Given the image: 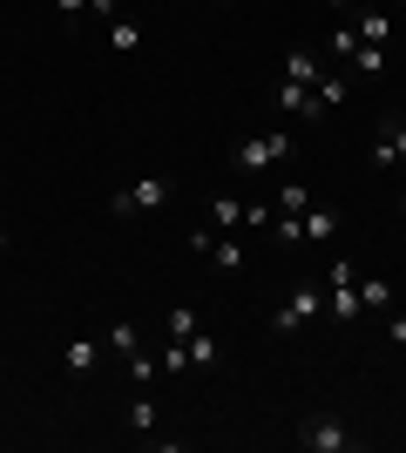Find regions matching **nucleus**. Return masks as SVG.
Returning <instances> with one entry per match:
<instances>
[{
    "label": "nucleus",
    "mask_w": 406,
    "mask_h": 453,
    "mask_svg": "<svg viewBox=\"0 0 406 453\" xmlns=\"http://www.w3.org/2000/svg\"><path fill=\"white\" fill-rule=\"evenodd\" d=\"M285 156H291V135H285V129H264V135H244V142L231 150V170L264 176L271 163H285Z\"/></svg>",
    "instance_id": "nucleus-1"
},
{
    "label": "nucleus",
    "mask_w": 406,
    "mask_h": 453,
    "mask_svg": "<svg viewBox=\"0 0 406 453\" xmlns=\"http://www.w3.org/2000/svg\"><path fill=\"white\" fill-rule=\"evenodd\" d=\"M311 319H326V291H318V284H298V291L271 311V332H278V339H291V332H305Z\"/></svg>",
    "instance_id": "nucleus-2"
},
{
    "label": "nucleus",
    "mask_w": 406,
    "mask_h": 453,
    "mask_svg": "<svg viewBox=\"0 0 406 453\" xmlns=\"http://www.w3.org/2000/svg\"><path fill=\"white\" fill-rule=\"evenodd\" d=\"M170 196H176L170 176H142V183L116 189V196H109V210H116V217H142V210H170Z\"/></svg>",
    "instance_id": "nucleus-3"
},
{
    "label": "nucleus",
    "mask_w": 406,
    "mask_h": 453,
    "mask_svg": "<svg viewBox=\"0 0 406 453\" xmlns=\"http://www.w3.org/2000/svg\"><path fill=\"white\" fill-rule=\"evenodd\" d=\"M298 447H305V453H352L359 440L346 434V419H332V413H305V419H298Z\"/></svg>",
    "instance_id": "nucleus-4"
},
{
    "label": "nucleus",
    "mask_w": 406,
    "mask_h": 453,
    "mask_svg": "<svg viewBox=\"0 0 406 453\" xmlns=\"http://www.w3.org/2000/svg\"><path fill=\"white\" fill-rule=\"evenodd\" d=\"M190 250L203 257V265H217V271H244V257H251L237 230H196V237H190Z\"/></svg>",
    "instance_id": "nucleus-5"
},
{
    "label": "nucleus",
    "mask_w": 406,
    "mask_h": 453,
    "mask_svg": "<svg viewBox=\"0 0 406 453\" xmlns=\"http://www.w3.org/2000/svg\"><path fill=\"white\" fill-rule=\"evenodd\" d=\"M372 170H400L406 163V115H379V135H372V156H366Z\"/></svg>",
    "instance_id": "nucleus-6"
},
{
    "label": "nucleus",
    "mask_w": 406,
    "mask_h": 453,
    "mask_svg": "<svg viewBox=\"0 0 406 453\" xmlns=\"http://www.w3.org/2000/svg\"><path fill=\"white\" fill-rule=\"evenodd\" d=\"M183 352H190V372H217V365H224V339H211L203 325L183 339Z\"/></svg>",
    "instance_id": "nucleus-7"
},
{
    "label": "nucleus",
    "mask_w": 406,
    "mask_h": 453,
    "mask_svg": "<svg viewBox=\"0 0 406 453\" xmlns=\"http://www.w3.org/2000/svg\"><path fill=\"white\" fill-rule=\"evenodd\" d=\"M359 311H366V319H387L393 311V284L387 278H359Z\"/></svg>",
    "instance_id": "nucleus-8"
},
{
    "label": "nucleus",
    "mask_w": 406,
    "mask_h": 453,
    "mask_svg": "<svg viewBox=\"0 0 406 453\" xmlns=\"http://www.w3.org/2000/svg\"><path fill=\"white\" fill-rule=\"evenodd\" d=\"M352 35L366 41V48H387V41H393V7H366V20H359Z\"/></svg>",
    "instance_id": "nucleus-9"
},
{
    "label": "nucleus",
    "mask_w": 406,
    "mask_h": 453,
    "mask_svg": "<svg viewBox=\"0 0 406 453\" xmlns=\"http://www.w3.org/2000/svg\"><path fill=\"white\" fill-rule=\"evenodd\" d=\"M61 365H68V372H96V365H102V345L96 339H68V345H61Z\"/></svg>",
    "instance_id": "nucleus-10"
},
{
    "label": "nucleus",
    "mask_w": 406,
    "mask_h": 453,
    "mask_svg": "<svg viewBox=\"0 0 406 453\" xmlns=\"http://www.w3.org/2000/svg\"><path fill=\"white\" fill-rule=\"evenodd\" d=\"M298 224H305V244H332V237H339V210H305V217H298Z\"/></svg>",
    "instance_id": "nucleus-11"
},
{
    "label": "nucleus",
    "mask_w": 406,
    "mask_h": 453,
    "mask_svg": "<svg viewBox=\"0 0 406 453\" xmlns=\"http://www.w3.org/2000/svg\"><path fill=\"white\" fill-rule=\"evenodd\" d=\"M271 102H278L285 115H318V109H311V88H305V81H278V88H271Z\"/></svg>",
    "instance_id": "nucleus-12"
},
{
    "label": "nucleus",
    "mask_w": 406,
    "mask_h": 453,
    "mask_svg": "<svg viewBox=\"0 0 406 453\" xmlns=\"http://www.w3.org/2000/svg\"><path fill=\"white\" fill-rule=\"evenodd\" d=\"M346 88H352L346 75H318V81H311V109H318V115L339 109V102H346Z\"/></svg>",
    "instance_id": "nucleus-13"
},
{
    "label": "nucleus",
    "mask_w": 406,
    "mask_h": 453,
    "mask_svg": "<svg viewBox=\"0 0 406 453\" xmlns=\"http://www.w3.org/2000/svg\"><path fill=\"white\" fill-rule=\"evenodd\" d=\"M109 48H116V55H135V48H142V20L116 14V20H109Z\"/></svg>",
    "instance_id": "nucleus-14"
},
{
    "label": "nucleus",
    "mask_w": 406,
    "mask_h": 453,
    "mask_svg": "<svg viewBox=\"0 0 406 453\" xmlns=\"http://www.w3.org/2000/svg\"><path fill=\"white\" fill-rule=\"evenodd\" d=\"M318 75H326V68H318V55H311V48H291V55H285V81H305V88H311Z\"/></svg>",
    "instance_id": "nucleus-15"
},
{
    "label": "nucleus",
    "mask_w": 406,
    "mask_h": 453,
    "mask_svg": "<svg viewBox=\"0 0 406 453\" xmlns=\"http://www.w3.org/2000/svg\"><path fill=\"white\" fill-rule=\"evenodd\" d=\"M211 230H251L244 224V196H217L211 203Z\"/></svg>",
    "instance_id": "nucleus-16"
},
{
    "label": "nucleus",
    "mask_w": 406,
    "mask_h": 453,
    "mask_svg": "<svg viewBox=\"0 0 406 453\" xmlns=\"http://www.w3.org/2000/svg\"><path fill=\"white\" fill-rule=\"evenodd\" d=\"M271 203L285 210V217H305V210H311V189H305V183H278V196H271Z\"/></svg>",
    "instance_id": "nucleus-17"
},
{
    "label": "nucleus",
    "mask_w": 406,
    "mask_h": 453,
    "mask_svg": "<svg viewBox=\"0 0 406 453\" xmlns=\"http://www.w3.org/2000/svg\"><path fill=\"white\" fill-rule=\"evenodd\" d=\"M122 419H129L135 434L149 440V434H156V399H149V393H135V399H129V413H122Z\"/></svg>",
    "instance_id": "nucleus-18"
},
{
    "label": "nucleus",
    "mask_w": 406,
    "mask_h": 453,
    "mask_svg": "<svg viewBox=\"0 0 406 453\" xmlns=\"http://www.w3.org/2000/svg\"><path fill=\"white\" fill-rule=\"evenodd\" d=\"M346 68H352V75H366V81H372V75H387V48H366V41H359V55H352Z\"/></svg>",
    "instance_id": "nucleus-19"
},
{
    "label": "nucleus",
    "mask_w": 406,
    "mask_h": 453,
    "mask_svg": "<svg viewBox=\"0 0 406 453\" xmlns=\"http://www.w3.org/2000/svg\"><path fill=\"white\" fill-rule=\"evenodd\" d=\"M163 332H170V339H190V332H196V311H190V304H170Z\"/></svg>",
    "instance_id": "nucleus-20"
},
{
    "label": "nucleus",
    "mask_w": 406,
    "mask_h": 453,
    "mask_svg": "<svg viewBox=\"0 0 406 453\" xmlns=\"http://www.w3.org/2000/svg\"><path fill=\"white\" fill-rule=\"evenodd\" d=\"M109 345H116L122 359H129V352H142V339H135V325H129V319H116V325H109Z\"/></svg>",
    "instance_id": "nucleus-21"
},
{
    "label": "nucleus",
    "mask_w": 406,
    "mask_h": 453,
    "mask_svg": "<svg viewBox=\"0 0 406 453\" xmlns=\"http://www.w3.org/2000/svg\"><path fill=\"white\" fill-rule=\"evenodd\" d=\"M271 237H278V244H305V224H298V217H285V210H278V217H271Z\"/></svg>",
    "instance_id": "nucleus-22"
},
{
    "label": "nucleus",
    "mask_w": 406,
    "mask_h": 453,
    "mask_svg": "<svg viewBox=\"0 0 406 453\" xmlns=\"http://www.w3.org/2000/svg\"><path fill=\"white\" fill-rule=\"evenodd\" d=\"M326 48H332V55H339V61H352V55H359V35H352L346 20H339V27H332V41H326Z\"/></svg>",
    "instance_id": "nucleus-23"
},
{
    "label": "nucleus",
    "mask_w": 406,
    "mask_h": 453,
    "mask_svg": "<svg viewBox=\"0 0 406 453\" xmlns=\"http://www.w3.org/2000/svg\"><path fill=\"white\" fill-rule=\"evenodd\" d=\"M352 278H359V265H346V257H332V265H326V291H339V284H352Z\"/></svg>",
    "instance_id": "nucleus-24"
},
{
    "label": "nucleus",
    "mask_w": 406,
    "mask_h": 453,
    "mask_svg": "<svg viewBox=\"0 0 406 453\" xmlns=\"http://www.w3.org/2000/svg\"><path fill=\"white\" fill-rule=\"evenodd\" d=\"M379 325H387V339H393V345H406V311H400V304H393V311H387Z\"/></svg>",
    "instance_id": "nucleus-25"
},
{
    "label": "nucleus",
    "mask_w": 406,
    "mask_h": 453,
    "mask_svg": "<svg viewBox=\"0 0 406 453\" xmlns=\"http://www.w3.org/2000/svg\"><path fill=\"white\" fill-rule=\"evenodd\" d=\"M88 14H96V20H102V27H109V20H116V14H122V0H88Z\"/></svg>",
    "instance_id": "nucleus-26"
},
{
    "label": "nucleus",
    "mask_w": 406,
    "mask_h": 453,
    "mask_svg": "<svg viewBox=\"0 0 406 453\" xmlns=\"http://www.w3.org/2000/svg\"><path fill=\"white\" fill-rule=\"evenodd\" d=\"M55 14H61V20H75V14H88V0H55Z\"/></svg>",
    "instance_id": "nucleus-27"
},
{
    "label": "nucleus",
    "mask_w": 406,
    "mask_h": 453,
    "mask_svg": "<svg viewBox=\"0 0 406 453\" xmlns=\"http://www.w3.org/2000/svg\"><path fill=\"white\" fill-rule=\"evenodd\" d=\"M7 250H14V237H7V224H0V257H7Z\"/></svg>",
    "instance_id": "nucleus-28"
},
{
    "label": "nucleus",
    "mask_w": 406,
    "mask_h": 453,
    "mask_svg": "<svg viewBox=\"0 0 406 453\" xmlns=\"http://www.w3.org/2000/svg\"><path fill=\"white\" fill-rule=\"evenodd\" d=\"M326 7H332V14H339V7H352V0H326Z\"/></svg>",
    "instance_id": "nucleus-29"
},
{
    "label": "nucleus",
    "mask_w": 406,
    "mask_h": 453,
    "mask_svg": "<svg viewBox=\"0 0 406 453\" xmlns=\"http://www.w3.org/2000/svg\"><path fill=\"white\" fill-rule=\"evenodd\" d=\"M400 224H406V196H400Z\"/></svg>",
    "instance_id": "nucleus-30"
},
{
    "label": "nucleus",
    "mask_w": 406,
    "mask_h": 453,
    "mask_svg": "<svg viewBox=\"0 0 406 453\" xmlns=\"http://www.w3.org/2000/svg\"><path fill=\"white\" fill-rule=\"evenodd\" d=\"M387 7H406V0H387Z\"/></svg>",
    "instance_id": "nucleus-31"
}]
</instances>
